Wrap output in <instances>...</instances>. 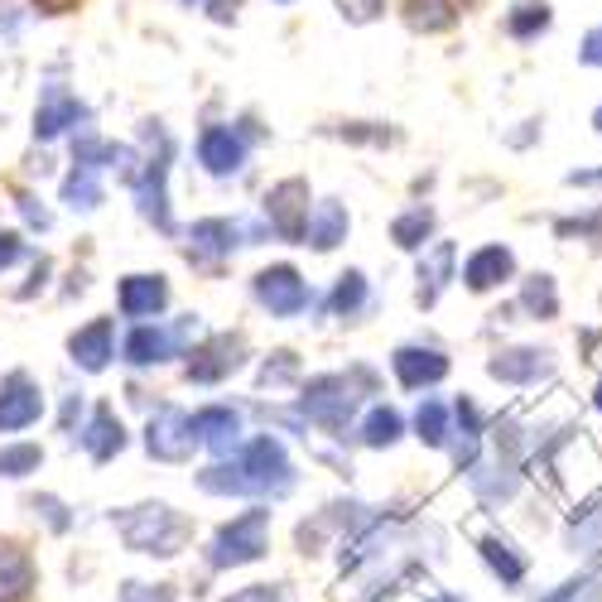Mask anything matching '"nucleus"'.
Listing matches in <instances>:
<instances>
[{"instance_id": "5701e85b", "label": "nucleus", "mask_w": 602, "mask_h": 602, "mask_svg": "<svg viewBox=\"0 0 602 602\" xmlns=\"http://www.w3.org/2000/svg\"><path fill=\"white\" fill-rule=\"evenodd\" d=\"M34 593V559L20 545H0V602H24Z\"/></svg>"}, {"instance_id": "79ce46f5", "label": "nucleus", "mask_w": 602, "mask_h": 602, "mask_svg": "<svg viewBox=\"0 0 602 602\" xmlns=\"http://www.w3.org/2000/svg\"><path fill=\"white\" fill-rule=\"evenodd\" d=\"M208 6H212V20H218V24H232L236 20V0H208Z\"/></svg>"}, {"instance_id": "2eb2a0df", "label": "nucleus", "mask_w": 602, "mask_h": 602, "mask_svg": "<svg viewBox=\"0 0 602 602\" xmlns=\"http://www.w3.org/2000/svg\"><path fill=\"white\" fill-rule=\"evenodd\" d=\"M550 357L555 352H545V347H506V352L487 361V371L506 386H535L540 377H550V367H555Z\"/></svg>"}, {"instance_id": "423d86ee", "label": "nucleus", "mask_w": 602, "mask_h": 602, "mask_svg": "<svg viewBox=\"0 0 602 602\" xmlns=\"http://www.w3.org/2000/svg\"><path fill=\"white\" fill-rule=\"evenodd\" d=\"M193 448H198L193 414H183L179 405H159L145 424V453L159 463H189Z\"/></svg>"}, {"instance_id": "f257e3e1", "label": "nucleus", "mask_w": 602, "mask_h": 602, "mask_svg": "<svg viewBox=\"0 0 602 602\" xmlns=\"http://www.w3.org/2000/svg\"><path fill=\"white\" fill-rule=\"evenodd\" d=\"M198 487L208 497H285L294 487V463L275 434H256L232 458L198 473Z\"/></svg>"}, {"instance_id": "c9c22d12", "label": "nucleus", "mask_w": 602, "mask_h": 602, "mask_svg": "<svg viewBox=\"0 0 602 602\" xmlns=\"http://www.w3.org/2000/svg\"><path fill=\"white\" fill-rule=\"evenodd\" d=\"M294 377H299V361H294V352H275V361H265V367H261V391H279V386H289Z\"/></svg>"}, {"instance_id": "20e7f679", "label": "nucleus", "mask_w": 602, "mask_h": 602, "mask_svg": "<svg viewBox=\"0 0 602 602\" xmlns=\"http://www.w3.org/2000/svg\"><path fill=\"white\" fill-rule=\"evenodd\" d=\"M265 540H271V511H265V506H251V511H241L236 520H226V526L212 535L208 564L212 569L256 564V559H265Z\"/></svg>"}, {"instance_id": "8fccbe9b", "label": "nucleus", "mask_w": 602, "mask_h": 602, "mask_svg": "<svg viewBox=\"0 0 602 602\" xmlns=\"http://www.w3.org/2000/svg\"><path fill=\"white\" fill-rule=\"evenodd\" d=\"M598 405H602V386H598Z\"/></svg>"}, {"instance_id": "2f4dec72", "label": "nucleus", "mask_w": 602, "mask_h": 602, "mask_svg": "<svg viewBox=\"0 0 602 602\" xmlns=\"http://www.w3.org/2000/svg\"><path fill=\"white\" fill-rule=\"evenodd\" d=\"M39 463H44V448L39 444H6L0 448V477H10V482L39 473Z\"/></svg>"}, {"instance_id": "6e6552de", "label": "nucleus", "mask_w": 602, "mask_h": 602, "mask_svg": "<svg viewBox=\"0 0 602 602\" xmlns=\"http://www.w3.org/2000/svg\"><path fill=\"white\" fill-rule=\"evenodd\" d=\"M39 414H44V391H39V381L30 371H10L6 381H0V434H20L39 424Z\"/></svg>"}, {"instance_id": "9b49d317", "label": "nucleus", "mask_w": 602, "mask_h": 602, "mask_svg": "<svg viewBox=\"0 0 602 602\" xmlns=\"http://www.w3.org/2000/svg\"><path fill=\"white\" fill-rule=\"evenodd\" d=\"M198 165L218 179H232V173L246 169V140H241L236 126H208L198 136Z\"/></svg>"}, {"instance_id": "c85d7f7f", "label": "nucleus", "mask_w": 602, "mask_h": 602, "mask_svg": "<svg viewBox=\"0 0 602 602\" xmlns=\"http://www.w3.org/2000/svg\"><path fill=\"white\" fill-rule=\"evenodd\" d=\"M430 232H434V212L430 208H410L391 222V236H395L400 251H420L424 241H430Z\"/></svg>"}, {"instance_id": "393cba45", "label": "nucleus", "mask_w": 602, "mask_h": 602, "mask_svg": "<svg viewBox=\"0 0 602 602\" xmlns=\"http://www.w3.org/2000/svg\"><path fill=\"white\" fill-rule=\"evenodd\" d=\"M102 179H97V169H83L77 165L68 179H63V203H68L73 212H97L102 208Z\"/></svg>"}, {"instance_id": "ddd939ff", "label": "nucleus", "mask_w": 602, "mask_h": 602, "mask_svg": "<svg viewBox=\"0 0 602 602\" xmlns=\"http://www.w3.org/2000/svg\"><path fill=\"white\" fill-rule=\"evenodd\" d=\"M68 357H73V367H83V371H106L112 367V357H116V324L112 318H92L87 328H77L73 338H68Z\"/></svg>"}, {"instance_id": "4c0bfd02", "label": "nucleus", "mask_w": 602, "mask_h": 602, "mask_svg": "<svg viewBox=\"0 0 602 602\" xmlns=\"http://www.w3.org/2000/svg\"><path fill=\"white\" fill-rule=\"evenodd\" d=\"M222 602H285V583H246Z\"/></svg>"}, {"instance_id": "4be33fe9", "label": "nucleus", "mask_w": 602, "mask_h": 602, "mask_svg": "<svg viewBox=\"0 0 602 602\" xmlns=\"http://www.w3.org/2000/svg\"><path fill=\"white\" fill-rule=\"evenodd\" d=\"M347 226H352V218H347V208L338 203V198H324L314 212H309V232H304V246L314 251H332L338 241H347Z\"/></svg>"}, {"instance_id": "a18cd8bd", "label": "nucleus", "mask_w": 602, "mask_h": 602, "mask_svg": "<svg viewBox=\"0 0 602 602\" xmlns=\"http://www.w3.org/2000/svg\"><path fill=\"white\" fill-rule=\"evenodd\" d=\"M39 10H44V15H63V10H73L77 0H34Z\"/></svg>"}, {"instance_id": "e433bc0d", "label": "nucleus", "mask_w": 602, "mask_h": 602, "mask_svg": "<svg viewBox=\"0 0 602 602\" xmlns=\"http://www.w3.org/2000/svg\"><path fill=\"white\" fill-rule=\"evenodd\" d=\"M15 208H20V218L30 222L34 232H49V226H53V212H49L44 203H39L34 193H15Z\"/></svg>"}, {"instance_id": "09e8293b", "label": "nucleus", "mask_w": 602, "mask_h": 602, "mask_svg": "<svg viewBox=\"0 0 602 602\" xmlns=\"http://www.w3.org/2000/svg\"><path fill=\"white\" fill-rule=\"evenodd\" d=\"M593 120H598V130H602V106H598V116H593Z\"/></svg>"}, {"instance_id": "f03ea898", "label": "nucleus", "mask_w": 602, "mask_h": 602, "mask_svg": "<svg viewBox=\"0 0 602 602\" xmlns=\"http://www.w3.org/2000/svg\"><path fill=\"white\" fill-rule=\"evenodd\" d=\"M112 526L120 530L126 550L155 555V559L183 555V545L193 540V520L183 516V511H173L169 501H145V506H126V511H112Z\"/></svg>"}, {"instance_id": "c03bdc74", "label": "nucleus", "mask_w": 602, "mask_h": 602, "mask_svg": "<svg viewBox=\"0 0 602 602\" xmlns=\"http://www.w3.org/2000/svg\"><path fill=\"white\" fill-rule=\"evenodd\" d=\"M145 602H179V598H173L169 583H155V588H145Z\"/></svg>"}, {"instance_id": "4468645a", "label": "nucleus", "mask_w": 602, "mask_h": 602, "mask_svg": "<svg viewBox=\"0 0 602 602\" xmlns=\"http://www.w3.org/2000/svg\"><path fill=\"white\" fill-rule=\"evenodd\" d=\"M193 434H198V444L212 448L218 458H232L241 448V414L232 405H203L193 414Z\"/></svg>"}, {"instance_id": "7ed1b4c3", "label": "nucleus", "mask_w": 602, "mask_h": 602, "mask_svg": "<svg viewBox=\"0 0 602 602\" xmlns=\"http://www.w3.org/2000/svg\"><path fill=\"white\" fill-rule=\"evenodd\" d=\"M357 386L352 377H342V371H324V377H314L309 386H304L299 395V414L304 424H318L324 434L332 439H347V424H352L357 414Z\"/></svg>"}, {"instance_id": "de8ad7c7", "label": "nucleus", "mask_w": 602, "mask_h": 602, "mask_svg": "<svg viewBox=\"0 0 602 602\" xmlns=\"http://www.w3.org/2000/svg\"><path fill=\"white\" fill-rule=\"evenodd\" d=\"M179 6H208V0H179Z\"/></svg>"}, {"instance_id": "f704fd0d", "label": "nucleus", "mask_w": 602, "mask_h": 602, "mask_svg": "<svg viewBox=\"0 0 602 602\" xmlns=\"http://www.w3.org/2000/svg\"><path fill=\"white\" fill-rule=\"evenodd\" d=\"M30 511L44 516V526H49L53 535H68V530H73V511H68V506H63L59 497H49V492H44V497H30Z\"/></svg>"}, {"instance_id": "a211bd4d", "label": "nucleus", "mask_w": 602, "mask_h": 602, "mask_svg": "<svg viewBox=\"0 0 602 602\" xmlns=\"http://www.w3.org/2000/svg\"><path fill=\"white\" fill-rule=\"evenodd\" d=\"M77 444L87 448L92 463H112L116 453L126 448V424L116 420L112 405H97L92 410V420H87V430H77Z\"/></svg>"}, {"instance_id": "c756f323", "label": "nucleus", "mask_w": 602, "mask_h": 602, "mask_svg": "<svg viewBox=\"0 0 602 602\" xmlns=\"http://www.w3.org/2000/svg\"><path fill=\"white\" fill-rule=\"evenodd\" d=\"M550 30V6L545 0H530V6H516L511 15H506V34L511 39H535Z\"/></svg>"}, {"instance_id": "ea45409f", "label": "nucleus", "mask_w": 602, "mask_h": 602, "mask_svg": "<svg viewBox=\"0 0 602 602\" xmlns=\"http://www.w3.org/2000/svg\"><path fill=\"white\" fill-rule=\"evenodd\" d=\"M20 256H24V241L15 232H0V271H10Z\"/></svg>"}, {"instance_id": "b1692460", "label": "nucleus", "mask_w": 602, "mask_h": 602, "mask_svg": "<svg viewBox=\"0 0 602 602\" xmlns=\"http://www.w3.org/2000/svg\"><path fill=\"white\" fill-rule=\"evenodd\" d=\"M482 559H487L492 573H497L506 588L520 583V579H526V569H530V559L516 555V545L511 540H497V535H487V540H482Z\"/></svg>"}, {"instance_id": "0eeeda50", "label": "nucleus", "mask_w": 602, "mask_h": 602, "mask_svg": "<svg viewBox=\"0 0 602 602\" xmlns=\"http://www.w3.org/2000/svg\"><path fill=\"white\" fill-rule=\"evenodd\" d=\"M309 183L304 179H285L275 183L271 193H265V222H271V232L279 241H304L309 232Z\"/></svg>"}, {"instance_id": "473e14b6", "label": "nucleus", "mask_w": 602, "mask_h": 602, "mask_svg": "<svg viewBox=\"0 0 602 602\" xmlns=\"http://www.w3.org/2000/svg\"><path fill=\"white\" fill-rule=\"evenodd\" d=\"M520 299H526V314H535V318H555L559 314V294H555V279L550 275H530Z\"/></svg>"}, {"instance_id": "a19ab883", "label": "nucleus", "mask_w": 602, "mask_h": 602, "mask_svg": "<svg viewBox=\"0 0 602 602\" xmlns=\"http://www.w3.org/2000/svg\"><path fill=\"white\" fill-rule=\"evenodd\" d=\"M579 59L588 63V68H602V30H593V34H588V39H583Z\"/></svg>"}, {"instance_id": "412c9836", "label": "nucleus", "mask_w": 602, "mask_h": 602, "mask_svg": "<svg viewBox=\"0 0 602 602\" xmlns=\"http://www.w3.org/2000/svg\"><path fill=\"white\" fill-rule=\"evenodd\" d=\"M120 352H126L130 367H159V361L179 357V347H173L169 328H155V324H140L126 332V342H120Z\"/></svg>"}, {"instance_id": "72a5a7b5", "label": "nucleus", "mask_w": 602, "mask_h": 602, "mask_svg": "<svg viewBox=\"0 0 602 602\" xmlns=\"http://www.w3.org/2000/svg\"><path fill=\"white\" fill-rule=\"evenodd\" d=\"M410 20H414V30H448L453 6L448 0H410Z\"/></svg>"}, {"instance_id": "37998d69", "label": "nucleus", "mask_w": 602, "mask_h": 602, "mask_svg": "<svg viewBox=\"0 0 602 602\" xmlns=\"http://www.w3.org/2000/svg\"><path fill=\"white\" fill-rule=\"evenodd\" d=\"M77 414H83V395H68V400H63V430H68V434H73Z\"/></svg>"}, {"instance_id": "f3484780", "label": "nucleus", "mask_w": 602, "mask_h": 602, "mask_svg": "<svg viewBox=\"0 0 602 602\" xmlns=\"http://www.w3.org/2000/svg\"><path fill=\"white\" fill-rule=\"evenodd\" d=\"M391 367H395V377L405 391H424V386L448 377V357L439 352V347H395Z\"/></svg>"}, {"instance_id": "1a4fd4ad", "label": "nucleus", "mask_w": 602, "mask_h": 602, "mask_svg": "<svg viewBox=\"0 0 602 602\" xmlns=\"http://www.w3.org/2000/svg\"><path fill=\"white\" fill-rule=\"evenodd\" d=\"M246 367V342L232 338V332H222V338H208L198 352L189 357V381L198 386H218L226 381L232 371Z\"/></svg>"}, {"instance_id": "f8f14e48", "label": "nucleus", "mask_w": 602, "mask_h": 602, "mask_svg": "<svg viewBox=\"0 0 602 602\" xmlns=\"http://www.w3.org/2000/svg\"><path fill=\"white\" fill-rule=\"evenodd\" d=\"M87 116V106L73 97L68 87H44L39 92V106H34V140H59L63 130L73 126V120H83Z\"/></svg>"}, {"instance_id": "39448f33", "label": "nucleus", "mask_w": 602, "mask_h": 602, "mask_svg": "<svg viewBox=\"0 0 602 602\" xmlns=\"http://www.w3.org/2000/svg\"><path fill=\"white\" fill-rule=\"evenodd\" d=\"M251 289H256V304H261V309L275 314V318H299V314L314 304L309 279L294 271V265H265V271L251 279Z\"/></svg>"}, {"instance_id": "bb28decb", "label": "nucleus", "mask_w": 602, "mask_h": 602, "mask_svg": "<svg viewBox=\"0 0 602 602\" xmlns=\"http://www.w3.org/2000/svg\"><path fill=\"white\" fill-rule=\"evenodd\" d=\"M328 309L338 314V318H357L361 309H367V275H361V271H342L338 285H332V294H328Z\"/></svg>"}, {"instance_id": "9d476101", "label": "nucleus", "mask_w": 602, "mask_h": 602, "mask_svg": "<svg viewBox=\"0 0 602 602\" xmlns=\"http://www.w3.org/2000/svg\"><path fill=\"white\" fill-rule=\"evenodd\" d=\"M165 179H169V145L159 155L145 159L140 179H136V203H140V218L155 222L165 236H173V218H169V193H165Z\"/></svg>"}, {"instance_id": "6ab92c4d", "label": "nucleus", "mask_w": 602, "mask_h": 602, "mask_svg": "<svg viewBox=\"0 0 602 602\" xmlns=\"http://www.w3.org/2000/svg\"><path fill=\"white\" fill-rule=\"evenodd\" d=\"M241 246V222L232 218H203L189 226V256L193 261H218V256H232Z\"/></svg>"}, {"instance_id": "58836bf2", "label": "nucleus", "mask_w": 602, "mask_h": 602, "mask_svg": "<svg viewBox=\"0 0 602 602\" xmlns=\"http://www.w3.org/2000/svg\"><path fill=\"white\" fill-rule=\"evenodd\" d=\"M338 10L352 24H371V20L386 15V0H338Z\"/></svg>"}, {"instance_id": "49530a36", "label": "nucleus", "mask_w": 602, "mask_h": 602, "mask_svg": "<svg viewBox=\"0 0 602 602\" xmlns=\"http://www.w3.org/2000/svg\"><path fill=\"white\" fill-rule=\"evenodd\" d=\"M120 602H145V583H126L120 588Z\"/></svg>"}, {"instance_id": "aec40b11", "label": "nucleus", "mask_w": 602, "mask_h": 602, "mask_svg": "<svg viewBox=\"0 0 602 602\" xmlns=\"http://www.w3.org/2000/svg\"><path fill=\"white\" fill-rule=\"evenodd\" d=\"M511 271H516V256H511V251H506V246H482V251H473V256H467L463 279H467V289H473V294H487V289L506 285V279H511Z\"/></svg>"}, {"instance_id": "a878e982", "label": "nucleus", "mask_w": 602, "mask_h": 602, "mask_svg": "<svg viewBox=\"0 0 602 602\" xmlns=\"http://www.w3.org/2000/svg\"><path fill=\"white\" fill-rule=\"evenodd\" d=\"M400 434H405V420H400L391 405H377L361 420V444L367 448H391V444H400Z\"/></svg>"}, {"instance_id": "3c124183", "label": "nucleus", "mask_w": 602, "mask_h": 602, "mask_svg": "<svg viewBox=\"0 0 602 602\" xmlns=\"http://www.w3.org/2000/svg\"><path fill=\"white\" fill-rule=\"evenodd\" d=\"M285 6H289V0H285Z\"/></svg>"}, {"instance_id": "7c9ffc66", "label": "nucleus", "mask_w": 602, "mask_h": 602, "mask_svg": "<svg viewBox=\"0 0 602 602\" xmlns=\"http://www.w3.org/2000/svg\"><path fill=\"white\" fill-rule=\"evenodd\" d=\"M414 430L430 448H444L448 444V410L439 405V400H420V410H414Z\"/></svg>"}, {"instance_id": "dca6fc26", "label": "nucleus", "mask_w": 602, "mask_h": 602, "mask_svg": "<svg viewBox=\"0 0 602 602\" xmlns=\"http://www.w3.org/2000/svg\"><path fill=\"white\" fill-rule=\"evenodd\" d=\"M116 304L126 318H155L169 309V279L165 275H126L116 289Z\"/></svg>"}, {"instance_id": "cd10ccee", "label": "nucleus", "mask_w": 602, "mask_h": 602, "mask_svg": "<svg viewBox=\"0 0 602 602\" xmlns=\"http://www.w3.org/2000/svg\"><path fill=\"white\" fill-rule=\"evenodd\" d=\"M448 265H453V246H448V241H439V246L430 251V261H420V294H414V299L434 304L439 289L448 285Z\"/></svg>"}]
</instances>
